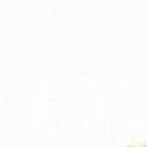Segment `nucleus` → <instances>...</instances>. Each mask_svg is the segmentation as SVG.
I'll return each instance as SVG.
<instances>
[]
</instances>
